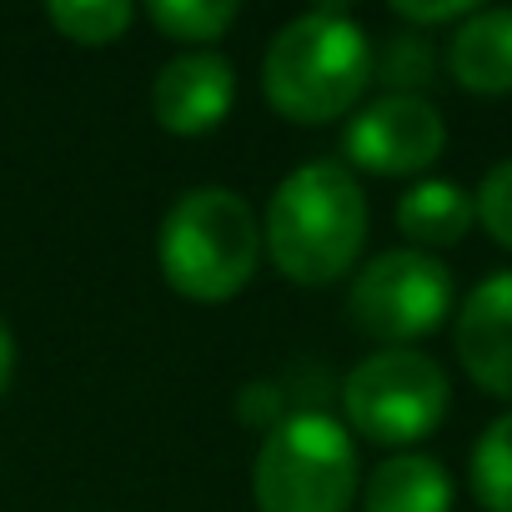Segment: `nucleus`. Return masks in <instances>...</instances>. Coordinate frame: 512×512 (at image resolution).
<instances>
[{"label": "nucleus", "instance_id": "nucleus-5", "mask_svg": "<svg viewBox=\"0 0 512 512\" xmlns=\"http://www.w3.org/2000/svg\"><path fill=\"white\" fill-rule=\"evenodd\" d=\"M452 387L447 372L412 347H387L372 352L367 362H357L342 382V412L347 427L377 447H407L422 442L427 432H437V422L447 417Z\"/></svg>", "mask_w": 512, "mask_h": 512}, {"label": "nucleus", "instance_id": "nucleus-4", "mask_svg": "<svg viewBox=\"0 0 512 512\" xmlns=\"http://www.w3.org/2000/svg\"><path fill=\"white\" fill-rule=\"evenodd\" d=\"M262 512H347L357 502V447L327 412L282 417L251 467Z\"/></svg>", "mask_w": 512, "mask_h": 512}, {"label": "nucleus", "instance_id": "nucleus-13", "mask_svg": "<svg viewBox=\"0 0 512 512\" xmlns=\"http://www.w3.org/2000/svg\"><path fill=\"white\" fill-rule=\"evenodd\" d=\"M467 482L487 512H512V412L482 427L472 462H467Z\"/></svg>", "mask_w": 512, "mask_h": 512}, {"label": "nucleus", "instance_id": "nucleus-2", "mask_svg": "<svg viewBox=\"0 0 512 512\" xmlns=\"http://www.w3.org/2000/svg\"><path fill=\"white\" fill-rule=\"evenodd\" d=\"M372 56L377 51L367 31L347 11H307L272 36L262 61V96L297 126L337 121L372 86Z\"/></svg>", "mask_w": 512, "mask_h": 512}, {"label": "nucleus", "instance_id": "nucleus-18", "mask_svg": "<svg viewBox=\"0 0 512 512\" xmlns=\"http://www.w3.org/2000/svg\"><path fill=\"white\" fill-rule=\"evenodd\" d=\"M282 412H287V387H282V382H246V387L236 392V417H241L246 427L272 432V427L282 422Z\"/></svg>", "mask_w": 512, "mask_h": 512}, {"label": "nucleus", "instance_id": "nucleus-6", "mask_svg": "<svg viewBox=\"0 0 512 512\" xmlns=\"http://www.w3.org/2000/svg\"><path fill=\"white\" fill-rule=\"evenodd\" d=\"M452 312V272L432 251L417 246H392L357 272L347 317L362 337L407 347L417 337H432Z\"/></svg>", "mask_w": 512, "mask_h": 512}, {"label": "nucleus", "instance_id": "nucleus-10", "mask_svg": "<svg viewBox=\"0 0 512 512\" xmlns=\"http://www.w3.org/2000/svg\"><path fill=\"white\" fill-rule=\"evenodd\" d=\"M447 71L472 96H512V11H472L447 41Z\"/></svg>", "mask_w": 512, "mask_h": 512}, {"label": "nucleus", "instance_id": "nucleus-17", "mask_svg": "<svg viewBox=\"0 0 512 512\" xmlns=\"http://www.w3.org/2000/svg\"><path fill=\"white\" fill-rule=\"evenodd\" d=\"M472 211L487 226V236L512 251V161H502V166H492L482 176V186L472 196Z\"/></svg>", "mask_w": 512, "mask_h": 512}, {"label": "nucleus", "instance_id": "nucleus-15", "mask_svg": "<svg viewBox=\"0 0 512 512\" xmlns=\"http://www.w3.org/2000/svg\"><path fill=\"white\" fill-rule=\"evenodd\" d=\"M46 16L76 46H111L136 21V11L126 6V0H56Z\"/></svg>", "mask_w": 512, "mask_h": 512}, {"label": "nucleus", "instance_id": "nucleus-8", "mask_svg": "<svg viewBox=\"0 0 512 512\" xmlns=\"http://www.w3.org/2000/svg\"><path fill=\"white\" fill-rule=\"evenodd\" d=\"M236 101V71L216 51H181L151 81V111L171 136H206Z\"/></svg>", "mask_w": 512, "mask_h": 512}, {"label": "nucleus", "instance_id": "nucleus-20", "mask_svg": "<svg viewBox=\"0 0 512 512\" xmlns=\"http://www.w3.org/2000/svg\"><path fill=\"white\" fill-rule=\"evenodd\" d=\"M11 372H16V337H11L6 322H0V397H6V387H11Z\"/></svg>", "mask_w": 512, "mask_h": 512}, {"label": "nucleus", "instance_id": "nucleus-14", "mask_svg": "<svg viewBox=\"0 0 512 512\" xmlns=\"http://www.w3.org/2000/svg\"><path fill=\"white\" fill-rule=\"evenodd\" d=\"M146 21H151L161 36H171V41L201 51V46L221 41V36L236 26V6H231V0H151Z\"/></svg>", "mask_w": 512, "mask_h": 512}, {"label": "nucleus", "instance_id": "nucleus-12", "mask_svg": "<svg viewBox=\"0 0 512 512\" xmlns=\"http://www.w3.org/2000/svg\"><path fill=\"white\" fill-rule=\"evenodd\" d=\"M477 211H472V191H462L457 181H417L402 201H397V226L407 241H417V251L427 246H457L472 231Z\"/></svg>", "mask_w": 512, "mask_h": 512}, {"label": "nucleus", "instance_id": "nucleus-3", "mask_svg": "<svg viewBox=\"0 0 512 512\" xmlns=\"http://www.w3.org/2000/svg\"><path fill=\"white\" fill-rule=\"evenodd\" d=\"M156 262L186 302H231L262 262V226L241 191L191 186L171 201L156 236Z\"/></svg>", "mask_w": 512, "mask_h": 512}, {"label": "nucleus", "instance_id": "nucleus-7", "mask_svg": "<svg viewBox=\"0 0 512 512\" xmlns=\"http://www.w3.org/2000/svg\"><path fill=\"white\" fill-rule=\"evenodd\" d=\"M442 146H447L442 111L427 96H392V91L362 106L342 136L347 161L372 176H417L442 156Z\"/></svg>", "mask_w": 512, "mask_h": 512}, {"label": "nucleus", "instance_id": "nucleus-19", "mask_svg": "<svg viewBox=\"0 0 512 512\" xmlns=\"http://www.w3.org/2000/svg\"><path fill=\"white\" fill-rule=\"evenodd\" d=\"M477 6L472 0H392V16L407 26H447V21H467Z\"/></svg>", "mask_w": 512, "mask_h": 512}, {"label": "nucleus", "instance_id": "nucleus-1", "mask_svg": "<svg viewBox=\"0 0 512 512\" xmlns=\"http://www.w3.org/2000/svg\"><path fill=\"white\" fill-rule=\"evenodd\" d=\"M272 262L297 287L342 282L367 241V196L342 161H307L297 166L267 206L262 231Z\"/></svg>", "mask_w": 512, "mask_h": 512}, {"label": "nucleus", "instance_id": "nucleus-11", "mask_svg": "<svg viewBox=\"0 0 512 512\" xmlns=\"http://www.w3.org/2000/svg\"><path fill=\"white\" fill-rule=\"evenodd\" d=\"M362 512H452V477L427 452H392L367 477Z\"/></svg>", "mask_w": 512, "mask_h": 512}, {"label": "nucleus", "instance_id": "nucleus-16", "mask_svg": "<svg viewBox=\"0 0 512 512\" xmlns=\"http://www.w3.org/2000/svg\"><path fill=\"white\" fill-rule=\"evenodd\" d=\"M372 76L392 86V96H417L432 81V51L422 36H392L382 56H372Z\"/></svg>", "mask_w": 512, "mask_h": 512}, {"label": "nucleus", "instance_id": "nucleus-9", "mask_svg": "<svg viewBox=\"0 0 512 512\" xmlns=\"http://www.w3.org/2000/svg\"><path fill=\"white\" fill-rule=\"evenodd\" d=\"M457 362L482 392L512 402V272H492L467 292L457 312Z\"/></svg>", "mask_w": 512, "mask_h": 512}]
</instances>
